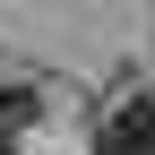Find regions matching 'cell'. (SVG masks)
<instances>
[{
	"label": "cell",
	"mask_w": 155,
	"mask_h": 155,
	"mask_svg": "<svg viewBox=\"0 0 155 155\" xmlns=\"http://www.w3.org/2000/svg\"><path fill=\"white\" fill-rule=\"evenodd\" d=\"M95 147H104V155H155V95H129L121 112H104Z\"/></svg>",
	"instance_id": "cell-1"
},
{
	"label": "cell",
	"mask_w": 155,
	"mask_h": 155,
	"mask_svg": "<svg viewBox=\"0 0 155 155\" xmlns=\"http://www.w3.org/2000/svg\"><path fill=\"white\" fill-rule=\"evenodd\" d=\"M0 155H17V129H0Z\"/></svg>",
	"instance_id": "cell-2"
}]
</instances>
